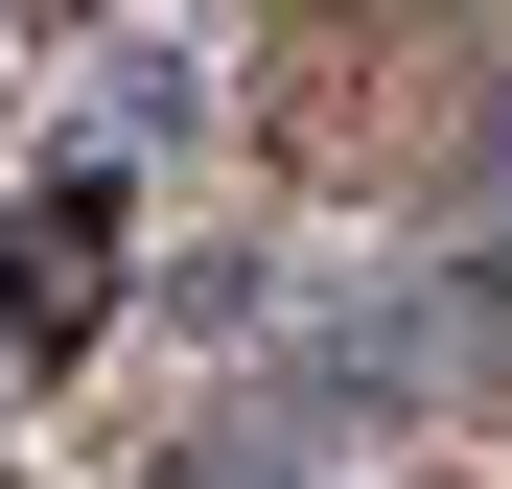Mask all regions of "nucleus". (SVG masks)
<instances>
[{
    "instance_id": "1",
    "label": "nucleus",
    "mask_w": 512,
    "mask_h": 489,
    "mask_svg": "<svg viewBox=\"0 0 512 489\" xmlns=\"http://www.w3.org/2000/svg\"><path fill=\"white\" fill-rule=\"evenodd\" d=\"M94 303H117V187H47V233H0V350L70 373V350H94Z\"/></svg>"
}]
</instances>
